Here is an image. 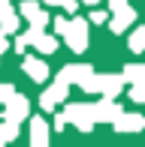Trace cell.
<instances>
[{
    "mask_svg": "<svg viewBox=\"0 0 145 147\" xmlns=\"http://www.w3.org/2000/svg\"><path fill=\"white\" fill-rule=\"evenodd\" d=\"M67 117H70V123L76 126L79 132H91L94 129V123H97V108L91 102H67Z\"/></svg>",
    "mask_w": 145,
    "mask_h": 147,
    "instance_id": "1",
    "label": "cell"
},
{
    "mask_svg": "<svg viewBox=\"0 0 145 147\" xmlns=\"http://www.w3.org/2000/svg\"><path fill=\"white\" fill-rule=\"evenodd\" d=\"M88 24H91V18H72L70 21V30H67V45H70V51H76V54H82L85 48H88Z\"/></svg>",
    "mask_w": 145,
    "mask_h": 147,
    "instance_id": "2",
    "label": "cell"
},
{
    "mask_svg": "<svg viewBox=\"0 0 145 147\" xmlns=\"http://www.w3.org/2000/svg\"><path fill=\"white\" fill-rule=\"evenodd\" d=\"M67 93H70V84H64V81L55 78V84L39 96V108H42V111H55L61 102H67Z\"/></svg>",
    "mask_w": 145,
    "mask_h": 147,
    "instance_id": "3",
    "label": "cell"
},
{
    "mask_svg": "<svg viewBox=\"0 0 145 147\" xmlns=\"http://www.w3.org/2000/svg\"><path fill=\"white\" fill-rule=\"evenodd\" d=\"M94 108H97V123H115V120L124 114V108L115 102V96H103V99H97Z\"/></svg>",
    "mask_w": 145,
    "mask_h": 147,
    "instance_id": "4",
    "label": "cell"
},
{
    "mask_svg": "<svg viewBox=\"0 0 145 147\" xmlns=\"http://www.w3.org/2000/svg\"><path fill=\"white\" fill-rule=\"evenodd\" d=\"M91 72H94V69H91L88 63H67L55 78H57V81H64V84H82Z\"/></svg>",
    "mask_w": 145,
    "mask_h": 147,
    "instance_id": "5",
    "label": "cell"
},
{
    "mask_svg": "<svg viewBox=\"0 0 145 147\" xmlns=\"http://www.w3.org/2000/svg\"><path fill=\"white\" fill-rule=\"evenodd\" d=\"M27 114H30V102H27V96H21V93H15V96L3 105V117L15 120V123H21Z\"/></svg>",
    "mask_w": 145,
    "mask_h": 147,
    "instance_id": "6",
    "label": "cell"
},
{
    "mask_svg": "<svg viewBox=\"0 0 145 147\" xmlns=\"http://www.w3.org/2000/svg\"><path fill=\"white\" fill-rule=\"evenodd\" d=\"M133 21H136V9L127 3V6H121L118 12H112V18H109V30H112V33H124Z\"/></svg>",
    "mask_w": 145,
    "mask_h": 147,
    "instance_id": "7",
    "label": "cell"
},
{
    "mask_svg": "<svg viewBox=\"0 0 145 147\" xmlns=\"http://www.w3.org/2000/svg\"><path fill=\"white\" fill-rule=\"evenodd\" d=\"M124 84H127L124 72H100V93L103 96H118Z\"/></svg>",
    "mask_w": 145,
    "mask_h": 147,
    "instance_id": "8",
    "label": "cell"
},
{
    "mask_svg": "<svg viewBox=\"0 0 145 147\" xmlns=\"http://www.w3.org/2000/svg\"><path fill=\"white\" fill-rule=\"evenodd\" d=\"M24 72H27L30 78H34L36 84H42V81H49V66H45V60H39V57H34V54H24Z\"/></svg>",
    "mask_w": 145,
    "mask_h": 147,
    "instance_id": "9",
    "label": "cell"
},
{
    "mask_svg": "<svg viewBox=\"0 0 145 147\" xmlns=\"http://www.w3.org/2000/svg\"><path fill=\"white\" fill-rule=\"evenodd\" d=\"M49 135H51V129H49V123H45V117L30 120V144L34 147H45L49 144Z\"/></svg>",
    "mask_w": 145,
    "mask_h": 147,
    "instance_id": "10",
    "label": "cell"
},
{
    "mask_svg": "<svg viewBox=\"0 0 145 147\" xmlns=\"http://www.w3.org/2000/svg\"><path fill=\"white\" fill-rule=\"evenodd\" d=\"M112 126H115V132H142L145 129V117L142 114H127V111H124Z\"/></svg>",
    "mask_w": 145,
    "mask_h": 147,
    "instance_id": "11",
    "label": "cell"
},
{
    "mask_svg": "<svg viewBox=\"0 0 145 147\" xmlns=\"http://www.w3.org/2000/svg\"><path fill=\"white\" fill-rule=\"evenodd\" d=\"M57 45H61V42H57V33H55V36H49V33H39V36H36V42H34V48L39 51V54H55V51H57Z\"/></svg>",
    "mask_w": 145,
    "mask_h": 147,
    "instance_id": "12",
    "label": "cell"
},
{
    "mask_svg": "<svg viewBox=\"0 0 145 147\" xmlns=\"http://www.w3.org/2000/svg\"><path fill=\"white\" fill-rule=\"evenodd\" d=\"M121 72L130 84H145V63H127Z\"/></svg>",
    "mask_w": 145,
    "mask_h": 147,
    "instance_id": "13",
    "label": "cell"
},
{
    "mask_svg": "<svg viewBox=\"0 0 145 147\" xmlns=\"http://www.w3.org/2000/svg\"><path fill=\"white\" fill-rule=\"evenodd\" d=\"M15 138H18V123L9 120V117H3L0 120V147H3L6 141H15Z\"/></svg>",
    "mask_w": 145,
    "mask_h": 147,
    "instance_id": "14",
    "label": "cell"
},
{
    "mask_svg": "<svg viewBox=\"0 0 145 147\" xmlns=\"http://www.w3.org/2000/svg\"><path fill=\"white\" fill-rule=\"evenodd\" d=\"M127 45H130V51H133V54H142V51H145V27H136L133 33H130Z\"/></svg>",
    "mask_w": 145,
    "mask_h": 147,
    "instance_id": "15",
    "label": "cell"
},
{
    "mask_svg": "<svg viewBox=\"0 0 145 147\" xmlns=\"http://www.w3.org/2000/svg\"><path fill=\"white\" fill-rule=\"evenodd\" d=\"M18 12H21V15L27 18V21H34V18H36L42 9H39V3H36V0H24V3L18 6Z\"/></svg>",
    "mask_w": 145,
    "mask_h": 147,
    "instance_id": "16",
    "label": "cell"
},
{
    "mask_svg": "<svg viewBox=\"0 0 145 147\" xmlns=\"http://www.w3.org/2000/svg\"><path fill=\"white\" fill-rule=\"evenodd\" d=\"M0 27H3L6 33H15L18 30V15H15V12H3V15H0Z\"/></svg>",
    "mask_w": 145,
    "mask_h": 147,
    "instance_id": "17",
    "label": "cell"
},
{
    "mask_svg": "<svg viewBox=\"0 0 145 147\" xmlns=\"http://www.w3.org/2000/svg\"><path fill=\"white\" fill-rule=\"evenodd\" d=\"M79 87H82L85 93H100V75H97V72H91V75L85 78V81L79 84Z\"/></svg>",
    "mask_w": 145,
    "mask_h": 147,
    "instance_id": "18",
    "label": "cell"
},
{
    "mask_svg": "<svg viewBox=\"0 0 145 147\" xmlns=\"http://www.w3.org/2000/svg\"><path fill=\"white\" fill-rule=\"evenodd\" d=\"M51 24H55V33H57V36H67V30H70V18L57 15L55 21H51Z\"/></svg>",
    "mask_w": 145,
    "mask_h": 147,
    "instance_id": "19",
    "label": "cell"
},
{
    "mask_svg": "<svg viewBox=\"0 0 145 147\" xmlns=\"http://www.w3.org/2000/svg\"><path fill=\"white\" fill-rule=\"evenodd\" d=\"M130 102H145V84H133L130 87Z\"/></svg>",
    "mask_w": 145,
    "mask_h": 147,
    "instance_id": "20",
    "label": "cell"
},
{
    "mask_svg": "<svg viewBox=\"0 0 145 147\" xmlns=\"http://www.w3.org/2000/svg\"><path fill=\"white\" fill-rule=\"evenodd\" d=\"M12 96H15V87H12V84H0V105H6V102H9V99Z\"/></svg>",
    "mask_w": 145,
    "mask_h": 147,
    "instance_id": "21",
    "label": "cell"
},
{
    "mask_svg": "<svg viewBox=\"0 0 145 147\" xmlns=\"http://www.w3.org/2000/svg\"><path fill=\"white\" fill-rule=\"evenodd\" d=\"M88 18H91V24H106L112 15H109V12H103V9H94V12L88 15Z\"/></svg>",
    "mask_w": 145,
    "mask_h": 147,
    "instance_id": "22",
    "label": "cell"
},
{
    "mask_svg": "<svg viewBox=\"0 0 145 147\" xmlns=\"http://www.w3.org/2000/svg\"><path fill=\"white\" fill-rule=\"evenodd\" d=\"M67 123H70L67 111H64V114H55V120H51V126H55V132H64V129H67Z\"/></svg>",
    "mask_w": 145,
    "mask_h": 147,
    "instance_id": "23",
    "label": "cell"
},
{
    "mask_svg": "<svg viewBox=\"0 0 145 147\" xmlns=\"http://www.w3.org/2000/svg\"><path fill=\"white\" fill-rule=\"evenodd\" d=\"M6 36H9V33L0 27V54H3V51H9V39H6Z\"/></svg>",
    "mask_w": 145,
    "mask_h": 147,
    "instance_id": "24",
    "label": "cell"
},
{
    "mask_svg": "<svg viewBox=\"0 0 145 147\" xmlns=\"http://www.w3.org/2000/svg\"><path fill=\"white\" fill-rule=\"evenodd\" d=\"M30 24H36V27H45V24H49V12H39V15H36Z\"/></svg>",
    "mask_w": 145,
    "mask_h": 147,
    "instance_id": "25",
    "label": "cell"
},
{
    "mask_svg": "<svg viewBox=\"0 0 145 147\" xmlns=\"http://www.w3.org/2000/svg\"><path fill=\"white\" fill-rule=\"evenodd\" d=\"M79 3H82V0H64V9H67V12H72V15H76Z\"/></svg>",
    "mask_w": 145,
    "mask_h": 147,
    "instance_id": "26",
    "label": "cell"
},
{
    "mask_svg": "<svg viewBox=\"0 0 145 147\" xmlns=\"http://www.w3.org/2000/svg\"><path fill=\"white\" fill-rule=\"evenodd\" d=\"M121 6H127V0H109V12H118Z\"/></svg>",
    "mask_w": 145,
    "mask_h": 147,
    "instance_id": "27",
    "label": "cell"
},
{
    "mask_svg": "<svg viewBox=\"0 0 145 147\" xmlns=\"http://www.w3.org/2000/svg\"><path fill=\"white\" fill-rule=\"evenodd\" d=\"M12 9V3H9V0H0V15H3V12H9Z\"/></svg>",
    "mask_w": 145,
    "mask_h": 147,
    "instance_id": "28",
    "label": "cell"
},
{
    "mask_svg": "<svg viewBox=\"0 0 145 147\" xmlns=\"http://www.w3.org/2000/svg\"><path fill=\"white\" fill-rule=\"evenodd\" d=\"M42 3H49V6H64V0H42Z\"/></svg>",
    "mask_w": 145,
    "mask_h": 147,
    "instance_id": "29",
    "label": "cell"
},
{
    "mask_svg": "<svg viewBox=\"0 0 145 147\" xmlns=\"http://www.w3.org/2000/svg\"><path fill=\"white\" fill-rule=\"evenodd\" d=\"M82 3H91V6H97V3H103V0H82Z\"/></svg>",
    "mask_w": 145,
    "mask_h": 147,
    "instance_id": "30",
    "label": "cell"
}]
</instances>
